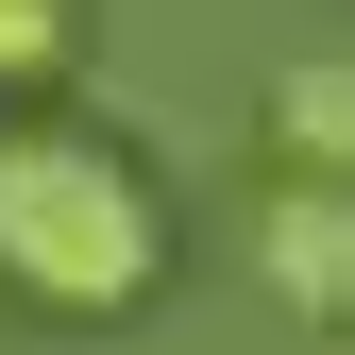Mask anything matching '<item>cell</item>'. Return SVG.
I'll return each mask as SVG.
<instances>
[{
  "label": "cell",
  "mask_w": 355,
  "mask_h": 355,
  "mask_svg": "<svg viewBox=\"0 0 355 355\" xmlns=\"http://www.w3.org/2000/svg\"><path fill=\"white\" fill-rule=\"evenodd\" d=\"M169 271V203L153 169L119 136H68V119H34V136H0V288L51 304V322H136Z\"/></svg>",
  "instance_id": "6da1fadb"
},
{
  "label": "cell",
  "mask_w": 355,
  "mask_h": 355,
  "mask_svg": "<svg viewBox=\"0 0 355 355\" xmlns=\"http://www.w3.org/2000/svg\"><path fill=\"white\" fill-rule=\"evenodd\" d=\"M271 136H288V187H338V169H355V68L338 51H304L271 85Z\"/></svg>",
  "instance_id": "3957f363"
},
{
  "label": "cell",
  "mask_w": 355,
  "mask_h": 355,
  "mask_svg": "<svg viewBox=\"0 0 355 355\" xmlns=\"http://www.w3.org/2000/svg\"><path fill=\"white\" fill-rule=\"evenodd\" d=\"M254 254H271V304H304V322H338V304H355V187H271V220H254Z\"/></svg>",
  "instance_id": "7a4b0ae2"
},
{
  "label": "cell",
  "mask_w": 355,
  "mask_h": 355,
  "mask_svg": "<svg viewBox=\"0 0 355 355\" xmlns=\"http://www.w3.org/2000/svg\"><path fill=\"white\" fill-rule=\"evenodd\" d=\"M0 68H68V17H34V0H0Z\"/></svg>",
  "instance_id": "277c9868"
}]
</instances>
